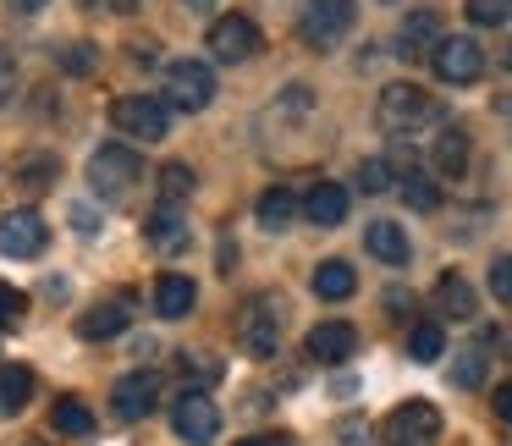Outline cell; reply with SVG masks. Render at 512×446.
Instances as JSON below:
<instances>
[{
  "mask_svg": "<svg viewBox=\"0 0 512 446\" xmlns=\"http://www.w3.org/2000/svg\"><path fill=\"white\" fill-rule=\"evenodd\" d=\"M127 320H133V292H127V298H105V303H94V309H83L72 331H78L83 342H111V336L127 331Z\"/></svg>",
  "mask_w": 512,
  "mask_h": 446,
  "instance_id": "obj_13",
  "label": "cell"
},
{
  "mask_svg": "<svg viewBox=\"0 0 512 446\" xmlns=\"http://www.w3.org/2000/svg\"><path fill=\"white\" fill-rule=\"evenodd\" d=\"M138 171H144L138 149H127V144H100V149L89 155V188L100 193V199H127V193L138 188Z\"/></svg>",
  "mask_w": 512,
  "mask_h": 446,
  "instance_id": "obj_3",
  "label": "cell"
},
{
  "mask_svg": "<svg viewBox=\"0 0 512 446\" xmlns=\"http://www.w3.org/2000/svg\"><path fill=\"white\" fill-rule=\"evenodd\" d=\"M237 446H292L287 435H248V441H237Z\"/></svg>",
  "mask_w": 512,
  "mask_h": 446,
  "instance_id": "obj_43",
  "label": "cell"
},
{
  "mask_svg": "<svg viewBox=\"0 0 512 446\" xmlns=\"http://www.w3.org/2000/svg\"><path fill=\"white\" fill-rule=\"evenodd\" d=\"M61 182V160L56 155H28L23 171H17V188L23 193H50Z\"/></svg>",
  "mask_w": 512,
  "mask_h": 446,
  "instance_id": "obj_27",
  "label": "cell"
},
{
  "mask_svg": "<svg viewBox=\"0 0 512 446\" xmlns=\"http://www.w3.org/2000/svg\"><path fill=\"white\" fill-rule=\"evenodd\" d=\"M17 83H23V78H17V56H12V50H0V105L17 94Z\"/></svg>",
  "mask_w": 512,
  "mask_h": 446,
  "instance_id": "obj_36",
  "label": "cell"
},
{
  "mask_svg": "<svg viewBox=\"0 0 512 446\" xmlns=\"http://www.w3.org/2000/svg\"><path fill=\"white\" fill-rule=\"evenodd\" d=\"M435 39H441V17H435V12H413L408 23L397 28V45H391V50H397L402 61H419V56H430V50H435Z\"/></svg>",
  "mask_w": 512,
  "mask_h": 446,
  "instance_id": "obj_17",
  "label": "cell"
},
{
  "mask_svg": "<svg viewBox=\"0 0 512 446\" xmlns=\"http://www.w3.org/2000/svg\"><path fill=\"white\" fill-rule=\"evenodd\" d=\"M28 314V298L12 287V281H0V331H12V325H23Z\"/></svg>",
  "mask_w": 512,
  "mask_h": 446,
  "instance_id": "obj_32",
  "label": "cell"
},
{
  "mask_svg": "<svg viewBox=\"0 0 512 446\" xmlns=\"http://www.w3.org/2000/svg\"><path fill=\"white\" fill-rule=\"evenodd\" d=\"M397 188H402V199H408L413 210H424V215H435V210H441V182H435V171L408 166V171L397 177Z\"/></svg>",
  "mask_w": 512,
  "mask_h": 446,
  "instance_id": "obj_26",
  "label": "cell"
},
{
  "mask_svg": "<svg viewBox=\"0 0 512 446\" xmlns=\"http://www.w3.org/2000/svg\"><path fill=\"white\" fill-rule=\"evenodd\" d=\"M182 6H188V12H215L221 0H182Z\"/></svg>",
  "mask_w": 512,
  "mask_h": 446,
  "instance_id": "obj_44",
  "label": "cell"
},
{
  "mask_svg": "<svg viewBox=\"0 0 512 446\" xmlns=\"http://www.w3.org/2000/svg\"><path fill=\"white\" fill-rule=\"evenodd\" d=\"M485 347H463V353H457V364H452V380H457V391H479L485 386Z\"/></svg>",
  "mask_w": 512,
  "mask_h": 446,
  "instance_id": "obj_29",
  "label": "cell"
},
{
  "mask_svg": "<svg viewBox=\"0 0 512 446\" xmlns=\"http://www.w3.org/2000/svg\"><path fill=\"white\" fill-rule=\"evenodd\" d=\"M237 347L248 358H276L281 353V298H248L237 314Z\"/></svg>",
  "mask_w": 512,
  "mask_h": 446,
  "instance_id": "obj_4",
  "label": "cell"
},
{
  "mask_svg": "<svg viewBox=\"0 0 512 446\" xmlns=\"http://www.w3.org/2000/svg\"><path fill=\"white\" fill-rule=\"evenodd\" d=\"M160 100H166L171 111H188V116L210 111L215 105V67L210 61H171L166 67V94H160Z\"/></svg>",
  "mask_w": 512,
  "mask_h": 446,
  "instance_id": "obj_5",
  "label": "cell"
},
{
  "mask_svg": "<svg viewBox=\"0 0 512 446\" xmlns=\"http://www.w3.org/2000/svg\"><path fill=\"white\" fill-rule=\"evenodd\" d=\"M496 419L512 424V386H496Z\"/></svg>",
  "mask_w": 512,
  "mask_h": 446,
  "instance_id": "obj_42",
  "label": "cell"
},
{
  "mask_svg": "<svg viewBox=\"0 0 512 446\" xmlns=\"http://www.w3.org/2000/svg\"><path fill=\"white\" fill-rule=\"evenodd\" d=\"M441 353H446V331L435 320H424V325H413V331H408V358H413V364H435Z\"/></svg>",
  "mask_w": 512,
  "mask_h": 446,
  "instance_id": "obj_28",
  "label": "cell"
},
{
  "mask_svg": "<svg viewBox=\"0 0 512 446\" xmlns=\"http://www.w3.org/2000/svg\"><path fill=\"white\" fill-rule=\"evenodd\" d=\"M111 408L122 424H138L149 419V413L160 408V375H149V369H138V375H122L111 391Z\"/></svg>",
  "mask_w": 512,
  "mask_h": 446,
  "instance_id": "obj_12",
  "label": "cell"
},
{
  "mask_svg": "<svg viewBox=\"0 0 512 446\" xmlns=\"http://www.w3.org/2000/svg\"><path fill=\"white\" fill-rule=\"evenodd\" d=\"M463 12L474 28H501L512 23V0H463Z\"/></svg>",
  "mask_w": 512,
  "mask_h": 446,
  "instance_id": "obj_30",
  "label": "cell"
},
{
  "mask_svg": "<svg viewBox=\"0 0 512 446\" xmlns=\"http://www.w3.org/2000/svg\"><path fill=\"white\" fill-rule=\"evenodd\" d=\"M490 292H496L501 303H512V254H501L496 265H490Z\"/></svg>",
  "mask_w": 512,
  "mask_h": 446,
  "instance_id": "obj_34",
  "label": "cell"
},
{
  "mask_svg": "<svg viewBox=\"0 0 512 446\" xmlns=\"http://www.w3.org/2000/svg\"><path fill=\"white\" fill-rule=\"evenodd\" d=\"M204 45H210V56L221 61V67H237V61H248L259 50V23L243 12H226L210 23V34H204Z\"/></svg>",
  "mask_w": 512,
  "mask_h": 446,
  "instance_id": "obj_9",
  "label": "cell"
},
{
  "mask_svg": "<svg viewBox=\"0 0 512 446\" xmlns=\"http://www.w3.org/2000/svg\"><path fill=\"white\" fill-rule=\"evenodd\" d=\"M303 215V199L292 188H270V193H259V226L265 232H287L292 221Z\"/></svg>",
  "mask_w": 512,
  "mask_h": 446,
  "instance_id": "obj_23",
  "label": "cell"
},
{
  "mask_svg": "<svg viewBox=\"0 0 512 446\" xmlns=\"http://www.w3.org/2000/svg\"><path fill=\"white\" fill-rule=\"evenodd\" d=\"M50 243L45 232V215L39 210H12L0 215V254L6 259H39V248Z\"/></svg>",
  "mask_w": 512,
  "mask_h": 446,
  "instance_id": "obj_11",
  "label": "cell"
},
{
  "mask_svg": "<svg viewBox=\"0 0 512 446\" xmlns=\"http://www.w3.org/2000/svg\"><path fill=\"white\" fill-rule=\"evenodd\" d=\"M144 237H149V248H155V254H182V248L193 243L182 204H160V210L144 221Z\"/></svg>",
  "mask_w": 512,
  "mask_h": 446,
  "instance_id": "obj_15",
  "label": "cell"
},
{
  "mask_svg": "<svg viewBox=\"0 0 512 446\" xmlns=\"http://www.w3.org/2000/svg\"><path fill=\"white\" fill-rule=\"evenodd\" d=\"M193 188H199V182H193L188 166H160V199H166V204L193 199Z\"/></svg>",
  "mask_w": 512,
  "mask_h": 446,
  "instance_id": "obj_31",
  "label": "cell"
},
{
  "mask_svg": "<svg viewBox=\"0 0 512 446\" xmlns=\"http://www.w3.org/2000/svg\"><path fill=\"white\" fill-rule=\"evenodd\" d=\"M6 6H12L17 17H39V12L50 6V0H6Z\"/></svg>",
  "mask_w": 512,
  "mask_h": 446,
  "instance_id": "obj_41",
  "label": "cell"
},
{
  "mask_svg": "<svg viewBox=\"0 0 512 446\" xmlns=\"http://www.w3.org/2000/svg\"><path fill=\"white\" fill-rule=\"evenodd\" d=\"M364 248H369V259H380L386 270H402L413 259V243H408V232H402L397 221H369Z\"/></svg>",
  "mask_w": 512,
  "mask_h": 446,
  "instance_id": "obj_16",
  "label": "cell"
},
{
  "mask_svg": "<svg viewBox=\"0 0 512 446\" xmlns=\"http://www.w3.org/2000/svg\"><path fill=\"white\" fill-rule=\"evenodd\" d=\"M193 303H199V287L188 276H160L155 281V314L160 320H188Z\"/></svg>",
  "mask_w": 512,
  "mask_h": 446,
  "instance_id": "obj_20",
  "label": "cell"
},
{
  "mask_svg": "<svg viewBox=\"0 0 512 446\" xmlns=\"http://www.w3.org/2000/svg\"><path fill=\"white\" fill-rule=\"evenodd\" d=\"M72 232H100V210H94V204H72Z\"/></svg>",
  "mask_w": 512,
  "mask_h": 446,
  "instance_id": "obj_39",
  "label": "cell"
},
{
  "mask_svg": "<svg viewBox=\"0 0 512 446\" xmlns=\"http://www.w3.org/2000/svg\"><path fill=\"white\" fill-rule=\"evenodd\" d=\"M375 116L391 138H419V133H430V127H441V105L424 89H413V83H386Z\"/></svg>",
  "mask_w": 512,
  "mask_h": 446,
  "instance_id": "obj_1",
  "label": "cell"
},
{
  "mask_svg": "<svg viewBox=\"0 0 512 446\" xmlns=\"http://www.w3.org/2000/svg\"><path fill=\"white\" fill-rule=\"evenodd\" d=\"M177 364H182V369H193V375H204V380H221V358H199V353H177Z\"/></svg>",
  "mask_w": 512,
  "mask_h": 446,
  "instance_id": "obj_37",
  "label": "cell"
},
{
  "mask_svg": "<svg viewBox=\"0 0 512 446\" xmlns=\"http://www.w3.org/2000/svg\"><path fill=\"white\" fill-rule=\"evenodd\" d=\"M314 292H320L325 303H342L358 292V270L347 265V259H325L320 270H314Z\"/></svg>",
  "mask_w": 512,
  "mask_h": 446,
  "instance_id": "obj_24",
  "label": "cell"
},
{
  "mask_svg": "<svg viewBox=\"0 0 512 446\" xmlns=\"http://www.w3.org/2000/svg\"><path fill=\"white\" fill-rule=\"evenodd\" d=\"M303 353H309L314 364H347V358L358 353V331L347 320H320L309 331V342H303Z\"/></svg>",
  "mask_w": 512,
  "mask_h": 446,
  "instance_id": "obj_14",
  "label": "cell"
},
{
  "mask_svg": "<svg viewBox=\"0 0 512 446\" xmlns=\"http://www.w3.org/2000/svg\"><path fill=\"white\" fill-rule=\"evenodd\" d=\"M430 171H441V177H463L468 171V133L463 127H441V133H435Z\"/></svg>",
  "mask_w": 512,
  "mask_h": 446,
  "instance_id": "obj_21",
  "label": "cell"
},
{
  "mask_svg": "<svg viewBox=\"0 0 512 446\" xmlns=\"http://www.w3.org/2000/svg\"><path fill=\"white\" fill-rule=\"evenodd\" d=\"M391 182H397L391 160H364V166H358V188H364V193H386Z\"/></svg>",
  "mask_w": 512,
  "mask_h": 446,
  "instance_id": "obj_33",
  "label": "cell"
},
{
  "mask_svg": "<svg viewBox=\"0 0 512 446\" xmlns=\"http://www.w3.org/2000/svg\"><path fill=\"white\" fill-rule=\"evenodd\" d=\"M61 67H67V72H94V67H100V56H94L89 45H67V50H61Z\"/></svg>",
  "mask_w": 512,
  "mask_h": 446,
  "instance_id": "obj_35",
  "label": "cell"
},
{
  "mask_svg": "<svg viewBox=\"0 0 512 446\" xmlns=\"http://www.w3.org/2000/svg\"><path fill=\"white\" fill-rule=\"evenodd\" d=\"M34 397V369L28 364H6L0 369V419H17Z\"/></svg>",
  "mask_w": 512,
  "mask_h": 446,
  "instance_id": "obj_22",
  "label": "cell"
},
{
  "mask_svg": "<svg viewBox=\"0 0 512 446\" xmlns=\"http://www.w3.org/2000/svg\"><path fill=\"white\" fill-rule=\"evenodd\" d=\"M408 309H413V298H408V292H386V314H391V320H402Z\"/></svg>",
  "mask_w": 512,
  "mask_h": 446,
  "instance_id": "obj_40",
  "label": "cell"
},
{
  "mask_svg": "<svg viewBox=\"0 0 512 446\" xmlns=\"http://www.w3.org/2000/svg\"><path fill=\"white\" fill-rule=\"evenodd\" d=\"M171 424H177V435L188 446H210L215 435H221V408H215V397H204L199 386H188L171 402Z\"/></svg>",
  "mask_w": 512,
  "mask_h": 446,
  "instance_id": "obj_10",
  "label": "cell"
},
{
  "mask_svg": "<svg viewBox=\"0 0 512 446\" xmlns=\"http://www.w3.org/2000/svg\"><path fill=\"white\" fill-rule=\"evenodd\" d=\"M435 309H441L446 320H474V314H479V298H474V287H468V276L446 270V276L435 281Z\"/></svg>",
  "mask_w": 512,
  "mask_h": 446,
  "instance_id": "obj_18",
  "label": "cell"
},
{
  "mask_svg": "<svg viewBox=\"0 0 512 446\" xmlns=\"http://www.w3.org/2000/svg\"><path fill=\"white\" fill-rule=\"evenodd\" d=\"M50 424H56V435H72V441H89L100 424H94V408L78 397H61L56 408H50Z\"/></svg>",
  "mask_w": 512,
  "mask_h": 446,
  "instance_id": "obj_25",
  "label": "cell"
},
{
  "mask_svg": "<svg viewBox=\"0 0 512 446\" xmlns=\"http://www.w3.org/2000/svg\"><path fill=\"white\" fill-rule=\"evenodd\" d=\"M111 122L122 127L133 144H155V138L171 133V105L166 100H149V94H127V100L111 105Z\"/></svg>",
  "mask_w": 512,
  "mask_h": 446,
  "instance_id": "obj_8",
  "label": "cell"
},
{
  "mask_svg": "<svg viewBox=\"0 0 512 446\" xmlns=\"http://www.w3.org/2000/svg\"><path fill=\"white\" fill-rule=\"evenodd\" d=\"M380 435H386V446H441V413H435V402H397Z\"/></svg>",
  "mask_w": 512,
  "mask_h": 446,
  "instance_id": "obj_7",
  "label": "cell"
},
{
  "mask_svg": "<svg viewBox=\"0 0 512 446\" xmlns=\"http://www.w3.org/2000/svg\"><path fill=\"white\" fill-rule=\"evenodd\" d=\"M303 215H309L314 226H342L347 221V188H336V182H314V188L303 193Z\"/></svg>",
  "mask_w": 512,
  "mask_h": 446,
  "instance_id": "obj_19",
  "label": "cell"
},
{
  "mask_svg": "<svg viewBox=\"0 0 512 446\" xmlns=\"http://www.w3.org/2000/svg\"><path fill=\"white\" fill-rule=\"evenodd\" d=\"M358 23V6L353 0H309L298 12V39L309 50H336Z\"/></svg>",
  "mask_w": 512,
  "mask_h": 446,
  "instance_id": "obj_2",
  "label": "cell"
},
{
  "mask_svg": "<svg viewBox=\"0 0 512 446\" xmlns=\"http://www.w3.org/2000/svg\"><path fill=\"white\" fill-rule=\"evenodd\" d=\"M336 441H342V446H375V441H369V424H364V419L336 424Z\"/></svg>",
  "mask_w": 512,
  "mask_h": 446,
  "instance_id": "obj_38",
  "label": "cell"
},
{
  "mask_svg": "<svg viewBox=\"0 0 512 446\" xmlns=\"http://www.w3.org/2000/svg\"><path fill=\"white\" fill-rule=\"evenodd\" d=\"M430 67L441 83H452V89H468V83H479V72H485V50H479V39L468 34H441L430 50Z\"/></svg>",
  "mask_w": 512,
  "mask_h": 446,
  "instance_id": "obj_6",
  "label": "cell"
}]
</instances>
